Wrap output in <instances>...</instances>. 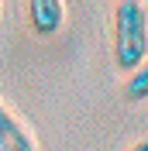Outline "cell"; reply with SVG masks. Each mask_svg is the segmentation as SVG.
<instances>
[{"label":"cell","mask_w":148,"mask_h":151,"mask_svg":"<svg viewBox=\"0 0 148 151\" xmlns=\"http://www.w3.org/2000/svg\"><path fill=\"white\" fill-rule=\"evenodd\" d=\"M148 58V4L145 0H117L114 7V65L134 72Z\"/></svg>","instance_id":"cell-1"},{"label":"cell","mask_w":148,"mask_h":151,"mask_svg":"<svg viewBox=\"0 0 148 151\" xmlns=\"http://www.w3.org/2000/svg\"><path fill=\"white\" fill-rule=\"evenodd\" d=\"M28 4V24L35 35L52 38L65 21V0H24Z\"/></svg>","instance_id":"cell-2"},{"label":"cell","mask_w":148,"mask_h":151,"mask_svg":"<svg viewBox=\"0 0 148 151\" xmlns=\"http://www.w3.org/2000/svg\"><path fill=\"white\" fill-rule=\"evenodd\" d=\"M0 151H38L31 131L10 113V106H4V103H0Z\"/></svg>","instance_id":"cell-3"},{"label":"cell","mask_w":148,"mask_h":151,"mask_svg":"<svg viewBox=\"0 0 148 151\" xmlns=\"http://www.w3.org/2000/svg\"><path fill=\"white\" fill-rule=\"evenodd\" d=\"M124 100H128V103H145V100H148V58L134 69V72H128Z\"/></svg>","instance_id":"cell-4"},{"label":"cell","mask_w":148,"mask_h":151,"mask_svg":"<svg viewBox=\"0 0 148 151\" xmlns=\"http://www.w3.org/2000/svg\"><path fill=\"white\" fill-rule=\"evenodd\" d=\"M131 151H148V137H145V141H138V144H131Z\"/></svg>","instance_id":"cell-5"}]
</instances>
